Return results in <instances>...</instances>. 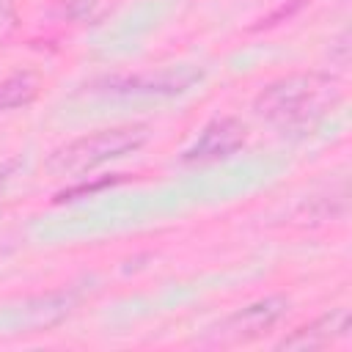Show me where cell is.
<instances>
[{
	"instance_id": "6",
	"label": "cell",
	"mask_w": 352,
	"mask_h": 352,
	"mask_svg": "<svg viewBox=\"0 0 352 352\" xmlns=\"http://www.w3.org/2000/svg\"><path fill=\"white\" fill-rule=\"evenodd\" d=\"M349 324H352V316H349V308H333L327 314H322L319 319L297 327L294 333L283 336L278 341V349H322V346H330L336 344L338 338H344L349 333Z\"/></svg>"
},
{
	"instance_id": "2",
	"label": "cell",
	"mask_w": 352,
	"mask_h": 352,
	"mask_svg": "<svg viewBox=\"0 0 352 352\" xmlns=\"http://www.w3.org/2000/svg\"><path fill=\"white\" fill-rule=\"evenodd\" d=\"M146 140H148L146 124H121V126L96 129L91 135L74 138L66 146L55 148L47 160V168L58 176H80L104 162H113L138 151Z\"/></svg>"
},
{
	"instance_id": "1",
	"label": "cell",
	"mask_w": 352,
	"mask_h": 352,
	"mask_svg": "<svg viewBox=\"0 0 352 352\" xmlns=\"http://www.w3.org/2000/svg\"><path fill=\"white\" fill-rule=\"evenodd\" d=\"M341 99V82L322 72H297L264 85L253 110L261 121L283 132L314 129Z\"/></svg>"
},
{
	"instance_id": "7",
	"label": "cell",
	"mask_w": 352,
	"mask_h": 352,
	"mask_svg": "<svg viewBox=\"0 0 352 352\" xmlns=\"http://www.w3.org/2000/svg\"><path fill=\"white\" fill-rule=\"evenodd\" d=\"M38 77L33 72H16L0 82V110H19L28 107L38 96Z\"/></svg>"
},
{
	"instance_id": "8",
	"label": "cell",
	"mask_w": 352,
	"mask_h": 352,
	"mask_svg": "<svg viewBox=\"0 0 352 352\" xmlns=\"http://www.w3.org/2000/svg\"><path fill=\"white\" fill-rule=\"evenodd\" d=\"M116 182H121L118 176H102V179H96V182H80V184H74V187H69V190H63V192H58L55 195V201H72V198H80V195H91V192H96V190H102V187H110V184H116Z\"/></svg>"
},
{
	"instance_id": "11",
	"label": "cell",
	"mask_w": 352,
	"mask_h": 352,
	"mask_svg": "<svg viewBox=\"0 0 352 352\" xmlns=\"http://www.w3.org/2000/svg\"><path fill=\"white\" fill-rule=\"evenodd\" d=\"M0 184H3V170H0Z\"/></svg>"
},
{
	"instance_id": "9",
	"label": "cell",
	"mask_w": 352,
	"mask_h": 352,
	"mask_svg": "<svg viewBox=\"0 0 352 352\" xmlns=\"http://www.w3.org/2000/svg\"><path fill=\"white\" fill-rule=\"evenodd\" d=\"M16 30V6L14 0H0V41Z\"/></svg>"
},
{
	"instance_id": "4",
	"label": "cell",
	"mask_w": 352,
	"mask_h": 352,
	"mask_svg": "<svg viewBox=\"0 0 352 352\" xmlns=\"http://www.w3.org/2000/svg\"><path fill=\"white\" fill-rule=\"evenodd\" d=\"M201 80H204V69L198 66H170L146 74L110 77L102 82L99 91L110 96H176L198 85Z\"/></svg>"
},
{
	"instance_id": "5",
	"label": "cell",
	"mask_w": 352,
	"mask_h": 352,
	"mask_svg": "<svg viewBox=\"0 0 352 352\" xmlns=\"http://www.w3.org/2000/svg\"><path fill=\"white\" fill-rule=\"evenodd\" d=\"M245 124L239 118H231V116H223V118H212L201 135L184 148L182 160L190 162V165H204V162H217V160H226L231 157L234 151H239L245 146Z\"/></svg>"
},
{
	"instance_id": "3",
	"label": "cell",
	"mask_w": 352,
	"mask_h": 352,
	"mask_svg": "<svg viewBox=\"0 0 352 352\" xmlns=\"http://www.w3.org/2000/svg\"><path fill=\"white\" fill-rule=\"evenodd\" d=\"M289 311V300L280 297V294H272V297H261L239 311H234L231 316H226L209 336L206 341L209 344H248V341H256L261 338L264 333H270Z\"/></svg>"
},
{
	"instance_id": "10",
	"label": "cell",
	"mask_w": 352,
	"mask_h": 352,
	"mask_svg": "<svg viewBox=\"0 0 352 352\" xmlns=\"http://www.w3.org/2000/svg\"><path fill=\"white\" fill-rule=\"evenodd\" d=\"M60 3H63V11L69 16H82V14H88L94 8L96 0H60Z\"/></svg>"
}]
</instances>
